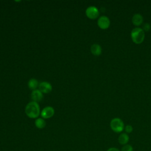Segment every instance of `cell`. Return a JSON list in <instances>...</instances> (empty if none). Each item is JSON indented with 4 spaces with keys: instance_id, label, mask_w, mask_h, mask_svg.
I'll list each match as a JSON object with an SVG mask.
<instances>
[{
    "instance_id": "cell-3",
    "label": "cell",
    "mask_w": 151,
    "mask_h": 151,
    "mask_svg": "<svg viewBox=\"0 0 151 151\" xmlns=\"http://www.w3.org/2000/svg\"><path fill=\"white\" fill-rule=\"evenodd\" d=\"M110 127L115 133H121L124 129V124L122 119L118 117L113 119L110 122Z\"/></svg>"
},
{
    "instance_id": "cell-7",
    "label": "cell",
    "mask_w": 151,
    "mask_h": 151,
    "mask_svg": "<svg viewBox=\"0 0 151 151\" xmlns=\"http://www.w3.org/2000/svg\"><path fill=\"white\" fill-rule=\"evenodd\" d=\"M39 90L42 93H48L52 90L51 84L47 81H42L38 85Z\"/></svg>"
},
{
    "instance_id": "cell-15",
    "label": "cell",
    "mask_w": 151,
    "mask_h": 151,
    "mask_svg": "<svg viewBox=\"0 0 151 151\" xmlns=\"http://www.w3.org/2000/svg\"><path fill=\"white\" fill-rule=\"evenodd\" d=\"M125 132L127 134V133H130L132 132L133 131V127L130 124H128V125H126V126H124V129Z\"/></svg>"
},
{
    "instance_id": "cell-4",
    "label": "cell",
    "mask_w": 151,
    "mask_h": 151,
    "mask_svg": "<svg viewBox=\"0 0 151 151\" xmlns=\"http://www.w3.org/2000/svg\"><path fill=\"white\" fill-rule=\"evenodd\" d=\"M86 16L91 19H96L99 15V9L94 6H90L88 7L86 10Z\"/></svg>"
},
{
    "instance_id": "cell-5",
    "label": "cell",
    "mask_w": 151,
    "mask_h": 151,
    "mask_svg": "<svg viewBox=\"0 0 151 151\" xmlns=\"http://www.w3.org/2000/svg\"><path fill=\"white\" fill-rule=\"evenodd\" d=\"M110 21L109 18L104 15L101 16L97 21L98 26L102 29H106L110 26Z\"/></svg>"
},
{
    "instance_id": "cell-6",
    "label": "cell",
    "mask_w": 151,
    "mask_h": 151,
    "mask_svg": "<svg viewBox=\"0 0 151 151\" xmlns=\"http://www.w3.org/2000/svg\"><path fill=\"white\" fill-rule=\"evenodd\" d=\"M54 114V109L51 106H47L44 107L41 112V116L44 119H49Z\"/></svg>"
},
{
    "instance_id": "cell-16",
    "label": "cell",
    "mask_w": 151,
    "mask_h": 151,
    "mask_svg": "<svg viewBox=\"0 0 151 151\" xmlns=\"http://www.w3.org/2000/svg\"><path fill=\"white\" fill-rule=\"evenodd\" d=\"M150 29V25L149 23H145L143 25V28L142 29L145 31H149Z\"/></svg>"
},
{
    "instance_id": "cell-2",
    "label": "cell",
    "mask_w": 151,
    "mask_h": 151,
    "mask_svg": "<svg viewBox=\"0 0 151 151\" xmlns=\"http://www.w3.org/2000/svg\"><path fill=\"white\" fill-rule=\"evenodd\" d=\"M132 41L137 44H140L144 41L145 34L142 28L139 27L134 28L132 29L130 34Z\"/></svg>"
},
{
    "instance_id": "cell-12",
    "label": "cell",
    "mask_w": 151,
    "mask_h": 151,
    "mask_svg": "<svg viewBox=\"0 0 151 151\" xmlns=\"http://www.w3.org/2000/svg\"><path fill=\"white\" fill-rule=\"evenodd\" d=\"M35 125L38 129H43L46 125V122L43 119L38 118L35 121Z\"/></svg>"
},
{
    "instance_id": "cell-17",
    "label": "cell",
    "mask_w": 151,
    "mask_h": 151,
    "mask_svg": "<svg viewBox=\"0 0 151 151\" xmlns=\"http://www.w3.org/2000/svg\"><path fill=\"white\" fill-rule=\"evenodd\" d=\"M107 151H120L119 149H117V147H110L109 148Z\"/></svg>"
},
{
    "instance_id": "cell-1",
    "label": "cell",
    "mask_w": 151,
    "mask_h": 151,
    "mask_svg": "<svg viewBox=\"0 0 151 151\" xmlns=\"http://www.w3.org/2000/svg\"><path fill=\"white\" fill-rule=\"evenodd\" d=\"M25 112L27 116L31 119H35L39 116L40 114V108L38 103L31 101L27 104L25 109Z\"/></svg>"
},
{
    "instance_id": "cell-14",
    "label": "cell",
    "mask_w": 151,
    "mask_h": 151,
    "mask_svg": "<svg viewBox=\"0 0 151 151\" xmlns=\"http://www.w3.org/2000/svg\"><path fill=\"white\" fill-rule=\"evenodd\" d=\"M120 151H133V147L132 145L127 144L122 146Z\"/></svg>"
},
{
    "instance_id": "cell-8",
    "label": "cell",
    "mask_w": 151,
    "mask_h": 151,
    "mask_svg": "<svg viewBox=\"0 0 151 151\" xmlns=\"http://www.w3.org/2000/svg\"><path fill=\"white\" fill-rule=\"evenodd\" d=\"M31 97L33 101H35L37 103L42 100L43 98V94L39 90L35 89L34 90H32V91L31 92Z\"/></svg>"
},
{
    "instance_id": "cell-13",
    "label": "cell",
    "mask_w": 151,
    "mask_h": 151,
    "mask_svg": "<svg viewBox=\"0 0 151 151\" xmlns=\"http://www.w3.org/2000/svg\"><path fill=\"white\" fill-rule=\"evenodd\" d=\"M28 86L30 89L34 90L38 87V82L37 80H36L35 78H31L29 80V81L28 83Z\"/></svg>"
},
{
    "instance_id": "cell-10",
    "label": "cell",
    "mask_w": 151,
    "mask_h": 151,
    "mask_svg": "<svg viewBox=\"0 0 151 151\" xmlns=\"http://www.w3.org/2000/svg\"><path fill=\"white\" fill-rule=\"evenodd\" d=\"M132 22L136 26L140 25L143 21V18L140 14H135L132 17Z\"/></svg>"
},
{
    "instance_id": "cell-9",
    "label": "cell",
    "mask_w": 151,
    "mask_h": 151,
    "mask_svg": "<svg viewBox=\"0 0 151 151\" xmlns=\"http://www.w3.org/2000/svg\"><path fill=\"white\" fill-rule=\"evenodd\" d=\"M129 141V136L126 133H121L118 137V142L121 145H125Z\"/></svg>"
},
{
    "instance_id": "cell-11",
    "label": "cell",
    "mask_w": 151,
    "mask_h": 151,
    "mask_svg": "<svg viewBox=\"0 0 151 151\" xmlns=\"http://www.w3.org/2000/svg\"><path fill=\"white\" fill-rule=\"evenodd\" d=\"M91 53L94 55H99L101 53V47L99 44H94L91 45L90 48Z\"/></svg>"
}]
</instances>
